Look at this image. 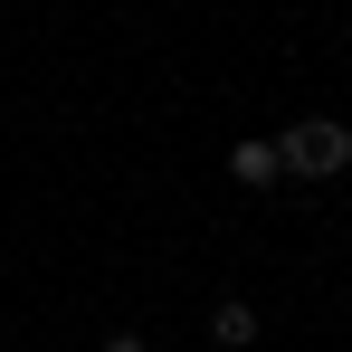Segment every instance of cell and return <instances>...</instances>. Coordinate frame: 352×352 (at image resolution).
Returning a JSON list of instances; mask_svg holds the SVG:
<instances>
[{
	"label": "cell",
	"mask_w": 352,
	"mask_h": 352,
	"mask_svg": "<svg viewBox=\"0 0 352 352\" xmlns=\"http://www.w3.org/2000/svg\"><path fill=\"white\" fill-rule=\"evenodd\" d=\"M276 162H286V181H333V172H352V133L333 115H305L276 133Z\"/></svg>",
	"instance_id": "obj_1"
},
{
	"label": "cell",
	"mask_w": 352,
	"mask_h": 352,
	"mask_svg": "<svg viewBox=\"0 0 352 352\" xmlns=\"http://www.w3.org/2000/svg\"><path fill=\"white\" fill-rule=\"evenodd\" d=\"M229 181H248V190H276V181H286V162H276V133H248V143H229Z\"/></svg>",
	"instance_id": "obj_2"
},
{
	"label": "cell",
	"mask_w": 352,
	"mask_h": 352,
	"mask_svg": "<svg viewBox=\"0 0 352 352\" xmlns=\"http://www.w3.org/2000/svg\"><path fill=\"white\" fill-rule=\"evenodd\" d=\"M210 343H219V352H248V343H257V305H248V295L210 305Z\"/></svg>",
	"instance_id": "obj_3"
},
{
	"label": "cell",
	"mask_w": 352,
	"mask_h": 352,
	"mask_svg": "<svg viewBox=\"0 0 352 352\" xmlns=\"http://www.w3.org/2000/svg\"><path fill=\"white\" fill-rule=\"evenodd\" d=\"M105 352H143V333H105Z\"/></svg>",
	"instance_id": "obj_4"
}]
</instances>
